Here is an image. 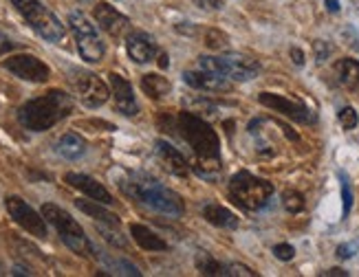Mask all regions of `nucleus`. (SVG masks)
Here are the masks:
<instances>
[{"mask_svg":"<svg viewBox=\"0 0 359 277\" xmlns=\"http://www.w3.org/2000/svg\"><path fill=\"white\" fill-rule=\"evenodd\" d=\"M108 82H111V90H113V99H115V108L126 117H135L139 113V104L135 99V90L130 86V82L126 77H121L119 73H111L108 75Z\"/></svg>","mask_w":359,"mask_h":277,"instance_id":"16","label":"nucleus"},{"mask_svg":"<svg viewBox=\"0 0 359 277\" xmlns=\"http://www.w3.org/2000/svg\"><path fill=\"white\" fill-rule=\"evenodd\" d=\"M170 82H168V77L159 75V73H148L142 77V90L146 92V95L150 99H161L165 97L168 92H170Z\"/></svg>","mask_w":359,"mask_h":277,"instance_id":"24","label":"nucleus"},{"mask_svg":"<svg viewBox=\"0 0 359 277\" xmlns=\"http://www.w3.org/2000/svg\"><path fill=\"white\" fill-rule=\"evenodd\" d=\"M119 187L142 205L150 207L152 211L170 215V218H181L185 211L183 198L175 190L165 187L163 183L148 174H130L119 183Z\"/></svg>","mask_w":359,"mask_h":277,"instance_id":"3","label":"nucleus"},{"mask_svg":"<svg viewBox=\"0 0 359 277\" xmlns=\"http://www.w3.org/2000/svg\"><path fill=\"white\" fill-rule=\"evenodd\" d=\"M359 251V242L357 240H351V242H341L339 246H337V257L339 260H351L355 253Z\"/></svg>","mask_w":359,"mask_h":277,"instance_id":"31","label":"nucleus"},{"mask_svg":"<svg viewBox=\"0 0 359 277\" xmlns=\"http://www.w3.org/2000/svg\"><path fill=\"white\" fill-rule=\"evenodd\" d=\"M102 260H104V264H106L108 269H111L113 273H119V275H135V277L142 275V271H139L135 264H130V262H126V260L108 257V255H104Z\"/></svg>","mask_w":359,"mask_h":277,"instance_id":"27","label":"nucleus"},{"mask_svg":"<svg viewBox=\"0 0 359 277\" xmlns=\"http://www.w3.org/2000/svg\"><path fill=\"white\" fill-rule=\"evenodd\" d=\"M65 183H69L73 190L82 192L84 196H88V198H93V200H97V203H102V205H106V207H108V205H115L113 194L108 192L100 180H95L93 176H88V174L69 172V174L65 176Z\"/></svg>","mask_w":359,"mask_h":277,"instance_id":"14","label":"nucleus"},{"mask_svg":"<svg viewBox=\"0 0 359 277\" xmlns=\"http://www.w3.org/2000/svg\"><path fill=\"white\" fill-rule=\"evenodd\" d=\"M291 59L295 62V66H304V53L298 49V46H293L291 49Z\"/></svg>","mask_w":359,"mask_h":277,"instance_id":"37","label":"nucleus"},{"mask_svg":"<svg viewBox=\"0 0 359 277\" xmlns=\"http://www.w3.org/2000/svg\"><path fill=\"white\" fill-rule=\"evenodd\" d=\"M194 262H196V269L201 275H208V277H227L229 275V264H223V262H218L210 253H198Z\"/></svg>","mask_w":359,"mask_h":277,"instance_id":"25","label":"nucleus"},{"mask_svg":"<svg viewBox=\"0 0 359 277\" xmlns=\"http://www.w3.org/2000/svg\"><path fill=\"white\" fill-rule=\"evenodd\" d=\"M324 5H326V9H329L331 13H339V3H337V0H324Z\"/></svg>","mask_w":359,"mask_h":277,"instance_id":"38","label":"nucleus"},{"mask_svg":"<svg viewBox=\"0 0 359 277\" xmlns=\"http://www.w3.org/2000/svg\"><path fill=\"white\" fill-rule=\"evenodd\" d=\"M335 75H337V82L341 86L348 88V90H355L359 86V62L353 59V57L337 59Z\"/></svg>","mask_w":359,"mask_h":277,"instance_id":"23","label":"nucleus"},{"mask_svg":"<svg viewBox=\"0 0 359 277\" xmlns=\"http://www.w3.org/2000/svg\"><path fill=\"white\" fill-rule=\"evenodd\" d=\"M258 101L262 106L271 108V111L280 113V115L298 121V123H316V113L311 111V108H306L304 104H300V101H293L289 97L276 95V92H260Z\"/></svg>","mask_w":359,"mask_h":277,"instance_id":"12","label":"nucleus"},{"mask_svg":"<svg viewBox=\"0 0 359 277\" xmlns=\"http://www.w3.org/2000/svg\"><path fill=\"white\" fill-rule=\"evenodd\" d=\"M159 66H161V69H165V66H168V57H165L163 53L159 55Z\"/></svg>","mask_w":359,"mask_h":277,"instance_id":"40","label":"nucleus"},{"mask_svg":"<svg viewBox=\"0 0 359 277\" xmlns=\"http://www.w3.org/2000/svg\"><path fill=\"white\" fill-rule=\"evenodd\" d=\"M69 27L71 34L75 38L77 51H80L82 59L88 64H100L106 55V44L100 36V31L95 29L82 11H71L69 13Z\"/></svg>","mask_w":359,"mask_h":277,"instance_id":"8","label":"nucleus"},{"mask_svg":"<svg viewBox=\"0 0 359 277\" xmlns=\"http://www.w3.org/2000/svg\"><path fill=\"white\" fill-rule=\"evenodd\" d=\"M126 53L137 64H148L159 55V46L146 31H133L126 36Z\"/></svg>","mask_w":359,"mask_h":277,"instance_id":"15","label":"nucleus"},{"mask_svg":"<svg viewBox=\"0 0 359 277\" xmlns=\"http://www.w3.org/2000/svg\"><path fill=\"white\" fill-rule=\"evenodd\" d=\"M192 5L198 9H208V11H221L225 7L223 0H192Z\"/></svg>","mask_w":359,"mask_h":277,"instance_id":"33","label":"nucleus"},{"mask_svg":"<svg viewBox=\"0 0 359 277\" xmlns=\"http://www.w3.org/2000/svg\"><path fill=\"white\" fill-rule=\"evenodd\" d=\"M9 3L15 7V11L22 15L25 22L34 29L42 40L51 44H60L67 38L65 24H62L57 15L49 7H44L40 0H9Z\"/></svg>","mask_w":359,"mask_h":277,"instance_id":"5","label":"nucleus"},{"mask_svg":"<svg viewBox=\"0 0 359 277\" xmlns=\"http://www.w3.org/2000/svg\"><path fill=\"white\" fill-rule=\"evenodd\" d=\"M329 55H331V46L326 44V42H322V40H318L316 42V57H318V62H324Z\"/></svg>","mask_w":359,"mask_h":277,"instance_id":"36","label":"nucleus"},{"mask_svg":"<svg viewBox=\"0 0 359 277\" xmlns=\"http://www.w3.org/2000/svg\"><path fill=\"white\" fill-rule=\"evenodd\" d=\"M183 82L187 86H192L196 90H205V92H227L231 90V84L227 77L212 73V71H185L183 73Z\"/></svg>","mask_w":359,"mask_h":277,"instance_id":"17","label":"nucleus"},{"mask_svg":"<svg viewBox=\"0 0 359 277\" xmlns=\"http://www.w3.org/2000/svg\"><path fill=\"white\" fill-rule=\"evenodd\" d=\"M322 275L326 277V275H339V277H348V273L346 271H341V269H329V271H322Z\"/></svg>","mask_w":359,"mask_h":277,"instance_id":"39","label":"nucleus"},{"mask_svg":"<svg viewBox=\"0 0 359 277\" xmlns=\"http://www.w3.org/2000/svg\"><path fill=\"white\" fill-rule=\"evenodd\" d=\"M339 123H341V128H344V130L357 128L359 117H357V113H355V108H351V106L341 108V111H339Z\"/></svg>","mask_w":359,"mask_h":277,"instance_id":"30","label":"nucleus"},{"mask_svg":"<svg viewBox=\"0 0 359 277\" xmlns=\"http://www.w3.org/2000/svg\"><path fill=\"white\" fill-rule=\"evenodd\" d=\"M201 215L205 218L210 225L214 227H221V229H238L241 218L231 209L223 207V205H216V203H208L201 207Z\"/></svg>","mask_w":359,"mask_h":277,"instance_id":"19","label":"nucleus"},{"mask_svg":"<svg viewBox=\"0 0 359 277\" xmlns=\"http://www.w3.org/2000/svg\"><path fill=\"white\" fill-rule=\"evenodd\" d=\"M0 271H3V264H0Z\"/></svg>","mask_w":359,"mask_h":277,"instance_id":"42","label":"nucleus"},{"mask_svg":"<svg viewBox=\"0 0 359 277\" xmlns=\"http://www.w3.org/2000/svg\"><path fill=\"white\" fill-rule=\"evenodd\" d=\"M154 152H157L159 161L163 163V167L168 169L170 174L175 176H187L190 174V163L183 157V152L179 148H175L170 141H163V138H157V143H154Z\"/></svg>","mask_w":359,"mask_h":277,"instance_id":"18","label":"nucleus"},{"mask_svg":"<svg viewBox=\"0 0 359 277\" xmlns=\"http://www.w3.org/2000/svg\"><path fill=\"white\" fill-rule=\"evenodd\" d=\"M229 275H233V277H256V271H252L249 267H245V264H229Z\"/></svg>","mask_w":359,"mask_h":277,"instance_id":"34","label":"nucleus"},{"mask_svg":"<svg viewBox=\"0 0 359 277\" xmlns=\"http://www.w3.org/2000/svg\"><path fill=\"white\" fill-rule=\"evenodd\" d=\"M80 3H82V0H80Z\"/></svg>","mask_w":359,"mask_h":277,"instance_id":"43","label":"nucleus"},{"mask_svg":"<svg viewBox=\"0 0 359 277\" xmlns=\"http://www.w3.org/2000/svg\"><path fill=\"white\" fill-rule=\"evenodd\" d=\"M205 44L214 51L223 49V46L227 44V36L223 34V31H218V29H210V31H205Z\"/></svg>","mask_w":359,"mask_h":277,"instance_id":"29","label":"nucleus"},{"mask_svg":"<svg viewBox=\"0 0 359 277\" xmlns=\"http://www.w3.org/2000/svg\"><path fill=\"white\" fill-rule=\"evenodd\" d=\"M71 113H73V97L60 88H51V90H46L44 95L22 104L18 111V121L25 130L44 132L57 126V123L62 119H67Z\"/></svg>","mask_w":359,"mask_h":277,"instance_id":"2","label":"nucleus"},{"mask_svg":"<svg viewBox=\"0 0 359 277\" xmlns=\"http://www.w3.org/2000/svg\"><path fill=\"white\" fill-rule=\"evenodd\" d=\"M15 46H18V44H15L9 36H5L3 31H0V55H7L9 51L15 49Z\"/></svg>","mask_w":359,"mask_h":277,"instance_id":"35","label":"nucleus"},{"mask_svg":"<svg viewBox=\"0 0 359 277\" xmlns=\"http://www.w3.org/2000/svg\"><path fill=\"white\" fill-rule=\"evenodd\" d=\"M55 152L67 161H77L86 154V141L77 132H65L55 141Z\"/></svg>","mask_w":359,"mask_h":277,"instance_id":"20","label":"nucleus"},{"mask_svg":"<svg viewBox=\"0 0 359 277\" xmlns=\"http://www.w3.org/2000/svg\"><path fill=\"white\" fill-rule=\"evenodd\" d=\"M130 236L144 251H168V242L161 236L154 234L152 229H148L146 225L133 222L130 225Z\"/></svg>","mask_w":359,"mask_h":277,"instance_id":"22","label":"nucleus"},{"mask_svg":"<svg viewBox=\"0 0 359 277\" xmlns=\"http://www.w3.org/2000/svg\"><path fill=\"white\" fill-rule=\"evenodd\" d=\"M5 209L11 215V220L18 227H22L29 236L40 238V240L49 236V231H46V218L42 213H38L29 203H25L20 196H7Z\"/></svg>","mask_w":359,"mask_h":277,"instance_id":"10","label":"nucleus"},{"mask_svg":"<svg viewBox=\"0 0 359 277\" xmlns=\"http://www.w3.org/2000/svg\"><path fill=\"white\" fill-rule=\"evenodd\" d=\"M42 215L46 218V222L55 227L62 242H65L75 255H82V257L95 255V246H93V242L88 240L86 231L67 209H62L60 205H53V203H44Z\"/></svg>","mask_w":359,"mask_h":277,"instance_id":"4","label":"nucleus"},{"mask_svg":"<svg viewBox=\"0 0 359 277\" xmlns=\"http://www.w3.org/2000/svg\"><path fill=\"white\" fill-rule=\"evenodd\" d=\"M198 66L223 75L229 82H249L260 73L258 59L249 57L245 53H236V51L221 53V55H201Z\"/></svg>","mask_w":359,"mask_h":277,"instance_id":"7","label":"nucleus"},{"mask_svg":"<svg viewBox=\"0 0 359 277\" xmlns=\"http://www.w3.org/2000/svg\"><path fill=\"white\" fill-rule=\"evenodd\" d=\"M337 178H339V187H341V218H348L351 211H353V187H351V180H348V174L346 172H337Z\"/></svg>","mask_w":359,"mask_h":277,"instance_id":"26","label":"nucleus"},{"mask_svg":"<svg viewBox=\"0 0 359 277\" xmlns=\"http://www.w3.org/2000/svg\"><path fill=\"white\" fill-rule=\"evenodd\" d=\"M13 275H29V271H27V269H20V267H15V269H13Z\"/></svg>","mask_w":359,"mask_h":277,"instance_id":"41","label":"nucleus"},{"mask_svg":"<svg viewBox=\"0 0 359 277\" xmlns=\"http://www.w3.org/2000/svg\"><path fill=\"white\" fill-rule=\"evenodd\" d=\"M93 18H95V22L115 40L123 38L130 31V18H128V15H123L119 9H115L113 5H108V3H97L95 7H93Z\"/></svg>","mask_w":359,"mask_h":277,"instance_id":"13","label":"nucleus"},{"mask_svg":"<svg viewBox=\"0 0 359 277\" xmlns=\"http://www.w3.org/2000/svg\"><path fill=\"white\" fill-rule=\"evenodd\" d=\"M69 82L73 86V90L77 92V97L86 108H100L108 101V90L106 82L100 80L95 73L84 71V69H71L69 71Z\"/></svg>","mask_w":359,"mask_h":277,"instance_id":"9","label":"nucleus"},{"mask_svg":"<svg viewBox=\"0 0 359 277\" xmlns=\"http://www.w3.org/2000/svg\"><path fill=\"white\" fill-rule=\"evenodd\" d=\"M273 255L278 260H283V262H289V260L295 257V249H293L291 244H276L273 246Z\"/></svg>","mask_w":359,"mask_h":277,"instance_id":"32","label":"nucleus"},{"mask_svg":"<svg viewBox=\"0 0 359 277\" xmlns=\"http://www.w3.org/2000/svg\"><path fill=\"white\" fill-rule=\"evenodd\" d=\"M283 207L289 211V213H300L304 209V196L300 192H285L283 194Z\"/></svg>","mask_w":359,"mask_h":277,"instance_id":"28","label":"nucleus"},{"mask_svg":"<svg viewBox=\"0 0 359 277\" xmlns=\"http://www.w3.org/2000/svg\"><path fill=\"white\" fill-rule=\"evenodd\" d=\"M75 207L84 211L88 218L93 220H97L100 225H106V227H113V229H119V215L113 213V211H108L106 205L97 203V200H75Z\"/></svg>","mask_w":359,"mask_h":277,"instance_id":"21","label":"nucleus"},{"mask_svg":"<svg viewBox=\"0 0 359 277\" xmlns=\"http://www.w3.org/2000/svg\"><path fill=\"white\" fill-rule=\"evenodd\" d=\"M170 126H172V130L183 138L196 157L198 176L214 178L210 169L216 172L218 165H221V138H218L214 128L194 113H179L177 117L170 119Z\"/></svg>","mask_w":359,"mask_h":277,"instance_id":"1","label":"nucleus"},{"mask_svg":"<svg viewBox=\"0 0 359 277\" xmlns=\"http://www.w3.org/2000/svg\"><path fill=\"white\" fill-rule=\"evenodd\" d=\"M273 196V185L249 172L233 174L229 180V198L247 211H260L269 205Z\"/></svg>","mask_w":359,"mask_h":277,"instance_id":"6","label":"nucleus"},{"mask_svg":"<svg viewBox=\"0 0 359 277\" xmlns=\"http://www.w3.org/2000/svg\"><path fill=\"white\" fill-rule=\"evenodd\" d=\"M3 69L15 77H20L25 82H31V84H42L51 77V69L46 66L40 57L31 55V53L9 55L7 59H3Z\"/></svg>","mask_w":359,"mask_h":277,"instance_id":"11","label":"nucleus"}]
</instances>
